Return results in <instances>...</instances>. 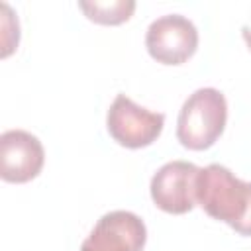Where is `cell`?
I'll return each instance as SVG.
<instances>
[{
  "label": "cell",
  "mask_w": 251,
  "mask_h": 251,
  "mask_svg": "<svg viewBox=\"0 0 251 251\" xmlns=\"http://www.w3.org/2000/svg\"><path fill=\"white\" fill-rule=\"evenodd\" d=\"M84 16L100 25H120L127 22L135 10L133 0H110V2H78Z\"/></svg>",
  "instance_id": "cell-8"
},
{
  "label": "cell",
  "mask_w": 251,
  "mask_h": 251,
  "mask_svg": "<svg viewBox=\"0 0 251 251\" xmlns=\"http://www.w3.org/2000/svg\"><path fill=\"white\" fill-rule=\"evenodd\" d=\"M198 167L188 161L165 163L151 178V200L167 214H186L196 206Z\"/></svg>",
  "instance_id": "cell-5"
},
{
  "label": "cell",
  "mask_w": 251,
  "mask_h": 251,
  "mask_svg": "<svg viewBox=\"0 0 251 251\" xmlns=\"http://www.w3.org/2000/svg\"><path fill=\"white\" fill-rule=\"evenodd\" d=\"M196 204L210 218L251 237V182L237 178L227 167L212 163L198 171Z\"/></svg>",
  "instance_id": "cell-1"
},
{
  "label": "cell",
  "mask_w": 251,
  "mask_h": 251,
  "mask_svg": "<svg viewBox=\"0 0 251 251\" xmlns=\"http://www.w3.org/2000/svg\"><path fill=\"white\" fill-rule=\"evenodd\" d=\"M45 163L41 141L25 129H8L0 135V176L6 182L24 184L35 178Z\"/></svg>",
  "instance_id": "cell-7"
},
{
  "label": "cell",
  "mask_w": 251,
  "mask_h": 251,
  "mask_svg": "<svg viewBox=\"0 0 251 251\" xmlns=\"http://www.w3.org/2000/svg\"><path fill=\"white\" fill-rule=\"evenodd\" d=\"M227 102L212 86L194 90L182 104L176 120V139L190 151L212 147L226 129Z\"/></svg>",
  "instance_id": "cell-2"
},
{
  "label": "cell",
  "mask_w": 251,
  "mask_h": 251,
  "mask_svg": "<svg viewBox=\"0 0 251 251\" xmlns=\"http://www.w3.org/2000/svg\"><path fill=\"white\" fill-rule=\"evenodd\" d=\"M241 35H243V39H245V43H247V47H249V51H251V16H249V20L243 24Z\"/></svg>",
  "instance_id": "cell-9"
},
{
  "label": "cell",
  "mask_w": 251,
  "mask_h": 251,
  "mask_svg": "<svg viewBox=\"0 0 251 251\" xmlns=\"http://www.w3.org/2000/svg\"><path fill=\"white\" fill-rule=\"evenodd\" d=\"M147 241V227L143 220L127 210H114L104 214L80 251H143Z\"/></svg>",
  "instance_id": "cell-6"
},
{
  "label": "cell",
  "mask_w": 251,
  "mask_h": 251,
  "mask_svg": "<svg viewBox=\"0 0 251 251\" xmlns=\"http://www.w3.org/2000/svg\"><path fill=\"white\" fill-rule=\"evenodd\" d=\"M165 126V114L137 106L129 96L118 94L106 114L108 133L127 149H141L157 141Z\"/></svg>",
  "instance_id": "cell-3"
},
{
  "label": "cell",
  "mask_w": 251,
  "mask_h": 251,
  "mask_svg": "<svg viewBox=\"0 0 251 251\" xmlns=\"http://www.w3.org/2000/svg\"><path fill=\"white\" fill-rule=\"evenodd\" d=\"M145 47L161 65H182L198 49V29L186 16L167 14L147 27Z\"/></svg>",
  "instance_id": "cell-4"
}]
</instances>
